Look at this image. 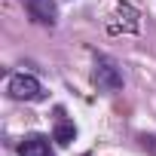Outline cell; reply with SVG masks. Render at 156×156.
<instances>
[{
    "label": "cell",
    "mask_w": 156,
    "mask_h": 156,
    "mask_svg": "<svg viewBox=\"0 0 156 156\" xmlns=\"http://www.w3.org/2000/svg\"><path fill=\"white\" fill-rule=\"evenodd\" d=\"M6 92H9L16 101H40V98L46 95L43 86H40V80L31 76V73H12L9 83H6Z\"/></svg>",
    "instance_id": "cell-2"
},
{
    "label": "cell",
    "mask_w": 156,
    "mask_h": 156,
    "mask_svg": "<svg viewBox=\"0 0 156 156\" xmlns=\"http://www.w3.org/2000/svg\"><path fill=\"white\" fill-rule=\"evenodd\" d=\"M25 9L37 25H55L58 22V9L55 0H25Z\"/></svg>",
    "instance_id": "cell-3"
},
{
    "label": "cell",
    "mask_w": 156,
    "mask_h": 156,
    "mask_svg": "<svg viewBox=\"0 0 156 156\" xmlns=\"http://www.w3.org/2000/svg\"><path fill=\"white\" fill-rule=\"evenodd\" d=\"M92 83L98 92H119L122 89V70L113 58L107 55H95V67H92Z\"/></svg>",
    "instance_id": "cell-1"
},
{
    "label": "cell",
    "mask_w": 156,
    "mask_h": 156,
    "mask_svg": "<svg viewBox=\"0 0 156 156\" xmlns=\"http://www.w3.org/2000/svg\"><path fill=\"white\" fill-rule=\"evenodd\" d=\"M113 19H119V22H107V31L110 34H135L138 31V12L129 6V3H122V6H116V16Z\"/></svg>",
    "instance_id": "cell-4"
},
{
    "label": "cell",
    "mask_w": 156,
    "mask_h": 156,
    "mask_svg": "<svg viewBox=\"0 0 156 156\" xmlns=\"http://www.w3.org/2000/svg\"><path fill=\"white\" fill-rule=\"evenodd\" d=\"M73 138H76V129H73V122H70V119H64V113L58 110V119H55V129H52V141H55L58 147H67Z\"/></svg>",
    "instance_id": "cell-6"
},
{
    "label": "cell",
    "mask_w": 156,
    "mask_h": 156,
    "mask_svg": "<svg viewBox=\"0 0 156 156\" xmlns=\"http://www.w3.org/2000/svg\"><path fill=\"white\" fill-rule=\"evenodd\" d=\"M19 156H52L49 138L46 135H28L19 141Z\"/></svg>",
    "instance_id": "cell-5"
}]
</instances>
